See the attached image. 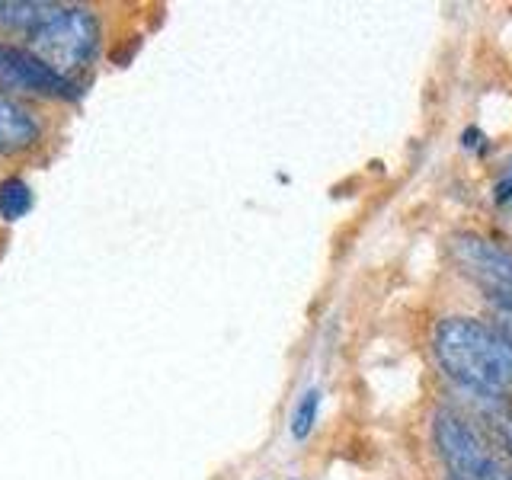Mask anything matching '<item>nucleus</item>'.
<instances>
[{
    "label": "nucleus",
    "mask_w": 512,
    "mask_h": 480,
    "mask_svg": "<svg viewBox=\"0 0 512 480\" xmlns=\"http://www.w3.org/2000/svg\"><path fill=\"white\" fill-rule=\"evenodd\" d=\"M448 256L464 276L500 301V308H512V250L477 234H455L448 237Z\"/></svg>",
    "instance_id": "20e7f679"
},
{
    "label": "nucleus",
    "mask_w": 512,
    "mask_h": 480,
    "mask_svg": "<svg viewBox=\"0 0 512 480\" xmlns=\"http://www.w3.org/2000/svg\"><path fill=\"white\" fill-rule=\"evenodd\" d=\"M496 330H500L512 346V308H500V327Z\"/></svg>",
    "instance_id": "f8f14e48"
},
{
    "label": "nucleus",
    "mask_w": 512,
    "mask_h": 480,
    "mask_svg": "<svg viewBox=\"0 0 512 480\" xmlns=\"http://www.w3.org/2000/svg\"><path fill=\"white\" fill-rule=\"evenodd\" d=\"M26 42L45 68L74 84V77L87 68L100 48V20L87 7H58Z\"/></svg>",
    "instance_id": "f03ea898"
},
{
    "label": "nucleus",
    "mask_w": 512,
    "mask_h": 480,
    "mask_svg": "<svg viewBox=\"0 0 512 480\" xmlns=\"http://www.w3.org/2000/svg\"><path fill=\"white\" fill-rule=\"evenodd\" d=\"M32 208V192L23 180H7L0 186V218L16 221Z\"/></svg>",
    "instance_id": "1a4fd4ad"
},
{
    "label": "nucleus",
    "mask_w": 512,
    "mask_h": 480,
    "mask_svg": "<svg viewBox=\"0 0 512 480\" xmlns=\"http://www.w3.org/2000/svg\"><path fill=\"white\" fill-rule=\"evenodd\" d=\"M39 141V122L0 93V157L23 154Z\"/></svg>",
    "instance_id": "423d86ee"
},
{
    "label": "nucleus",
    "mask_w": 512,
    "mask_h": 480,
    "mask_svg": "<svg viewBox=\"0 0 512 480\" xmlns=\"http://www.w3.org/2000/svg\"><path fill=\"white\" fill-rule=\"evenodd\" d=\"M0 87L4 90H20V93H36V96H61V100H74L77 84L58 77L52 68L26 52V48L0 45Z\"/></svg>",
    "instance_id": "39448f33"
},
{
    "label": "nucleus",
    "mask_w": 512,
    "mask_h": 480,
    "mask_svg": "<svg viewBox=\"0 0 512 480\" xmlns=\"http://www.w3.org/2000/svg\"><path fill=\"white\" fill-rule=\"evenodd\" d=\"M496 202L512 205V160H509V167H506V176H503L500 183H496Z\"/></svg>",
    "instance_id": "9b49d317"
},
{
    "label": "nucleus",
    "mask_w": 512,
    "mask_h": 480,
    "mask_svg": "<svg viewBox=\"0 0 512 480\" xmlns=\"http://www.w3.org/2000/svg\"><path fill=\"white\" fill-rule=\"evenodd\" d=\"M448 480H455V477H448Z\"/></svg>",
    "instance_id": "ddd939ff"
},
{
    "label": "nucleus",
    "mask_w": 512,
    "mask_h": 480,
    "mask_svg": "<svg viewBox=\"0 0 512 480\" xmlns=\"http://www.w3.org/2000/svg\"><path fill=\"white\" fill-rule=\"evenodd\" d=\"M55 10L58 4H45V0H0V36L29 39Z\"/></svg>",
    "instance_id": "0eeeda50"
},
{
    "label": "nucleus",
    "mask_w": 512,
    "mask_h": 480,
    "mask_svg": "<svg viewBox=\"0 0 512 480\" xmlns=\"http://www.w3.org/2000/svg\"><path fill=\"white\" fill-rule=\"evenodd\" d=\"M436 359L468 394L512 397V346L506 336L474 317H445L436 327Z\"/></svg>",
    "instance_id": "f257e3e1"
},
{
    "label": "nucleus",
    "mask_w": 512,
    "mask_h": 480,
    "mask_svg": "<svg viewBox=\"0 0 512 480\" xmlns=\"http://www.w3.org/2000/svg\"><path fill=\"white\" fill-rule=\"evenodd\" d=\"M477 397V429L500 448V452L512 461V407L503 404V400H493V397Z\"/></svg>",
    "instance_id": "6e6552de"
},
{
    "label": "nucleus",
    "mask_w": 512,
    "mask_h": 480,
    "mask_svg": "<svg viewBox=\"0 0 512 480\" xmlns=\"http://www.w3.org/2000/svg\"><path fill=\"white\" fill-rule=\"evenodd\" d=\"M432 442L455 480H512V461L480 432L468 416L439 410L432 420Z\"/></svg>",
    "instance_id": "7ed1b4c3"
},
{
    "label": "nucleus",
    "mask_w": 512,
    "mask_h": 480,
    "mask_svg": "<svg viewBox=\"0 0 512 480\" xmlns=\"http://www.w3.org/2000/svg\"><path fill=\"white\" fill-rule=\"evenodd\" d=\"M317 410H320V391H317V388L304 391L301 400L295 404V413H292V436H295L298 442L311 436V429H314V423H317Z\"/></svg>",
    "instance_id": "9d476101"
}]
</instances>
